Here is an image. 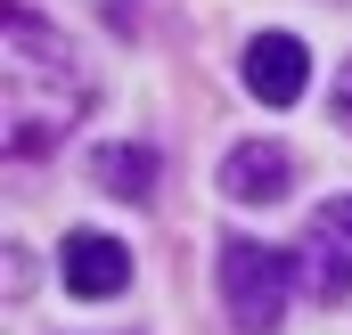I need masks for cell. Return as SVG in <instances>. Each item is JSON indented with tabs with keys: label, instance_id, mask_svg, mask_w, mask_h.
<instances>
[{
	"label": "cell",
	"instance_id": "4",
	"mask_svg": "<svg viewBox=\"0 0 352 335\" xmlns=\"http://www.w3.org/2000/svg\"><path fill=\"white\" fill-rule=\"evenodd\" d=\"M246 90H254L263 106H295V98L311 90V49H303L295 33H254V41H246Z\"/></svg>",
	"mask_w": 352,
	"mask_h": 335
},
{
	"label": "cell",
	"instance_id": "1",
	"mask_svg": "<svg viewBox=\"0 0 352 335\" xmlns=\"http://www.w3.org/2000/svg\"><path fill=\"white\" fill-rule=\"evenodd\" d=\"M74 115H82V74H74L66 41L8 8V156L16 164L50 156Z\"/></svg>",
	"mask_w": 352,
	"mask_h": 335
},
{
	"label": "cell",
	"instance_id": "8",
	"mask_svg": "<svg viewBox=\"0 0 352 335\" xmlns=\"http://www.w3.org/2000/svg\"><path fill=\"white\" fill-rule=\"evenodd\" d=\"M336 123H344V131H352V66H344V74H336Z\"/></svg>",
	"mask_w": 352,
	"mask_h": 335
},
{
	"label": "cell",
	"instance_id": "2",
	"mask_svg": "<svg viewBox=\"0 0 352 335\" xmlns=\"http://www.w3.org/2000/svg\"><path fill=\"white\" fill-rule=\"evenodd\" d=\"M221 303H230V319L238 335H278L287 319V278L303 270V262H287L278 246H254V238H221Z\"/></svg>",
	"mask_w": 352,
	"mask_h": 335
},
{
	"label": "cell",
	"instance_id": "3",
	"mask_svg": "<svg viewBox=\"0 0 352 335\" xmlns=\"http://www.w3.org/2000/svg\"><path fill=\"white\" fill-rule=\"evenodd\" d=\"M295 262H303L311 303H344V294H352V196H336V205L311 213V229H303Z\"/></svg>",
	"mask_w": 352,
	"mask_h": 335
},
{
	"label": "cell",
	"instance_id": "7",
	"mask_svg": "<svg viewBox=\"0 0 352 335\" xmlns=\"http://www.w3.org/2000/svg\"><path fill=\"white\" fill-rule=\"evenodd\" d=\"M156 172H164L156 148H90V180H98L107 196H123V205L156 196Z\"/></svg>",
	"mask_w": 352,
	"mask_h": 335
},
{
	"label": "cell",
	"instance_id": "5",
	"mask_svg": "<svg viewBox=\"0 0 352 335\" xmlns=\"http://www.w3.org/2000/svg\"><path fill=\"white\" fill-rule=\"evenodd\" d=\"M287 180H295V156H287L278 139H246V148L221 156V196H230V205H278Z\"/></svg>",
	"mask_w": 352,
	"mask_h": 335
},
{
	"label": "cell",
	"instance_id": "6",
	"mask_svg": "<svg viewBox=\"0 0 352 335\" xmlns=\"http://www.w3.org/2000/svg\"><path fill=\"white\" fill-rule=\"evenodd\" d=\"M58 270H66V286H74L82 303H107V294L131 286V253L115 246V238H90V229L66 238V262H58Z\"/></svg>",
	"mask_w": 352,
	"mask_h": 335
}]
</instances>
